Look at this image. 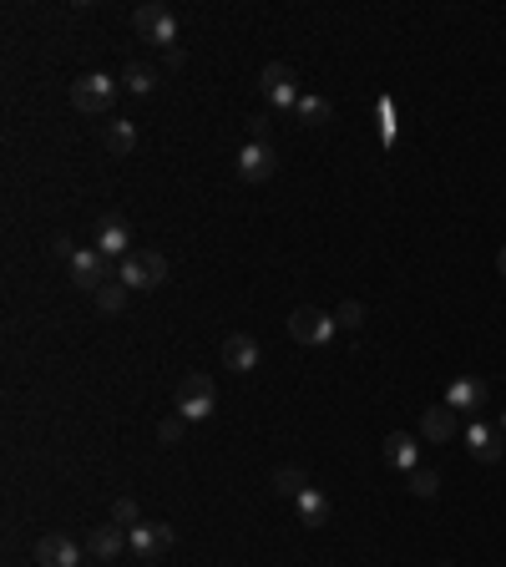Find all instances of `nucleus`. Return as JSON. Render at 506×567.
I'll list each match as a JSON object with an SVG mask.
<instances>
[{"instance_id":"6e6552de","label":"nucleus","mask_w":506,"mask_h":567,"mask_svg":"<svg viewBox=\"0 0 506 567\" xmlns=\"http://www.w3.org/2000/svg\"><path fill=\"white\" fill-rule=\"evenodd\" d=\"M92 249L107 254V259H117V264H122L127 254H137V249H132V228H127L122 213H102V218H97V238H92Z\"/></svg>"},{"instance_id":"bb28decb","label":"nucleus","mask_w":506,"mask_h":567,"mask_svg":"<svg viewBox=\"0 0 506 567\" xmlns=\"http://www.w3.org/2000/svg\"><path fill=\"white\" fill-rule=\"evenodd\" d=\"M112 522H117V527H127V532H132V527H142L137 502H132V497H117V502H112Z\"/></svg>"},{"instance_id":"5701e85b","label":"nucleus","mask_w":506,"mask_h":567,"mask_svg":"<svg viewBox=\"0 0 506 567\" xmlns=\"http://www.w3.org/2000/svg\"><path fill=\"white\" fill-rule=\"evenodd\" d=\"M294 117H299L304 127H324V122L334 117V107H329L324 97H299V107H294Z\"/></svg>"},{"instance_id":"9d476101","label":"nucleus","mask_w":506,"mask_h":567,"mask_svg":"<svg viewBox=\"0 0 506 567\" xmlns=\"http://www.w3.org/2000/svg\"><path fill=\"white\" fill-rule=\"evenodd\" d=\"M167 547H173V527H167V522H142V527H132L127 532V552L132 557H157V552H167Z\"/></svg>"},{"instance_id":"a211bd4d","label":"nucleus","mask_w":506,"mask_h":567,"mask_svg":"<svg viewBox=\"0 0 506 567\" xmlns=\"http://www.w3.org/2000/svg\"><path fill=\"white\" fill-rule=\"evenodd\" d=\"M294 512H299L304 527H329V497L319 492V486H309V492L294 497Z\"/></svg>"},{"instance_id":"2eb2a0df","label":"nucleus","mask_w":506,"mask_h":567,"mask_svg":"<svg viewBox=\"0 0 506 567\" xmlns=\"http://www.w3.org/2000/svg\"><path fill=\"white\" fill-rule=\"evenodd\" d=\"M87 552H92V557H102V562H117V557L127 552V527H117V522H107V527H92V537H87Z\"/></svg>"},{"instance_id":"f03ea898","label":"nucleus","mask_w":506,"mask_h":567,"mask_svg":"<svg viewBox=\"0 0 506 567\" xmlns=\"http://www.w3.org/2000/svg\"><path fill=\"white\" fill-rule=\"evenodd\" d=\"M173 405H178V416H183V421H208V416L218 411V385H213V375H198V370L183 375Z\"/></svg>"},{"instance_id":"f3484780","label":"nucleus","mask_w":506,"mask_h":567,"mask_svg":"<svg viewBox=\"0 0 506 567\" xmlns=\"http://www.w3.org/2000/svg\"><path fill=\"white\" fill-rule=\"evenodd\" d=\"M385 466H395V471L420 466V441H415V436H405V431L385 436Z\"/></svg>"},{"instance_id":"393cba45","label":"nucleus","mask_w":506,"mask_h":567,"mask_svg":"<svg viewBox=\"0 0 506 567\" xmlns=\"http://www.w3.org/2000/svg\"><path fill=\"white\" fill-rule=\"evenodd\" d=\"M334 324H340V330H360V324H365V304L360 299H345L340 309H334Z\"/></svg>"},{"instance_id":"4be33fe9","label":"nucleus","mask_w":506,"mask_h":567,"mask_svg":"<svg viewBox=\"0 0 506 567\" xmlns=\"http://www.w3.org/2000/svg\"><path fill=\"white\" fill-rule=\"evenodd\" d=\"M274 492H279V497H289V502H294V497H299V492H309V476H304V471H299V466H279V471H274Z\"/></svg>"},{"instance_id":"7c9ffc66","label":"nucleus","mask_w":506,"mask_h":567,"mask_svg":"<svg viewBox=\"0 0 506 567\" xmlns=\"http://www.w3.org/2000/svg\"><path fill=\"white\" fill-rule=\"evenodd\" d=\"M496 274L506 279V243H501V254H496Z\"/></svg>"},{"instance_id":"f257e3e1","label":"nucleus","mask_w":506,"mask_h":567,"mask_svg":"<svg viewBox=\"0 0 506 567\" xmlns=\"http://www.w3.org/2000/svg\"><path fill=\"white\" fill-rule=\"evenodd\" d=\"M132 26H137L142 41H152V46H162V51H178V41H183L178 16L167 11V6H157V0H147V6L132 11Z\"/></svg>"},{"instance_id":"f8f14e48","label":"nucleus","mask_w":506,"mask_h":567,"mask_svg":"<svg viewBox=\"0 0 506 567\" xmlns=\"http://www.w3.org/2000/svg\"><path fill=\"white\" fill-rule=\"evenodd\" d=\"M259 360H264V350H259V340H253L248 330H233V335L223 340V365H233L238 375L259 370Z\"/></svg>"},{"instance_id":"423d86ee","label":"nucleus","mask_w":506,"mask_h":567,"mask_svg":"<svg viewBox=\"0 0 506 567\" xmlns=\"http://www.w3.org/2000/svg\"><path fill=\"white\" fill-rule=\"evenodd\" d=\"M274 168H279L274 142H243V147H238V157H233V173H238L243 183H269V178H274Z\"/></svg>"},{"instance_id":"1a4fd4ad","label":"nucleus","mask_w":506,"mask_h":567,"mask_svg":"<svg viewBox=\"0 0 506 567\" xmlns=\"http://www.w3.org/2000/svg\"><path fill=\"white\" fill-rule=\"evenodd\" d=\"M112 279V259L107 254H97V249H76V259H71V284L76 289H102Z\"/></svg>"},{"instance_id":"cd10ccee","label":"nucleus","mask_w":506,"mask_h":567,"mask_svg":"<svg viewBox=\"0 0 506 567\" xmlns=\"http://www.w3.org/2000/svg\"><path fill=\"white\" fill-rule=\"evenodd\" d=\"M248 142H274L269 137V117L259 112V117H248Z\"/></svg>"},{"instance_id":"b1692460","label":"nucleus","mask_w":506,"mask_h":567,"mask_svg":"<svg viewBox=\"0 0 506 567\" xmlns=\"http://www.w3.org/2000/svg\"><path fill=\"white\" fill-rule=\"evenodd\" d=\"M127 294H132L127 284H117V279H107V284L97 289V309H102V314H122V309H127Z\"/></svg>"},{"instance_id":"4468645a","label":"nucleus","mask_w":506,"mask_h":567,"mask_svg":"<svg viewBox=\"0 0 506 567\" xmlns=\"http://www.w3.org/2000/svg\"><path fill=\"white\" fill-rule=\"evenodd\" d=\"M446 405H451V411H466V416H481V405H486V380H476V375L451 380Z\"/></svg>"},{"instance_id":"6ab92c4d","label":"nucleus","mask_w":506,"mask_h":567,"mask_svg":"<svg viewBox=\"0 0 506 567\" xmlns=\"http://www.w3.org/2000/svg\"><path fill=\"white\" fill-rule=\"evenodd\" d=\"M102 147H107V152H117V157H127V152L137 147V127H132V122H122V117H112V122L102 127Z\"/></svg>"},{"instance_id":"c756f323","label":"nucleus","mask_w":506,"mask_h":567,"mask_svg":"<svg viewBox=\"0 0 506 567\" xmlns=\"http://www.w3.org/2000/svg\"><path fill=\"white\" fill-rule=\"evenodd\" d=\"M380 117H385V142H395V107L380 102Z\"/></svg>"},{"instance_id":"7ed1b4c3","label":"nucleus","mask_w":506,"mask_h":567,"mask_svg":"<svg viewBox=\"0 0 506 567\" xmlns=\"http://www.w3.org/2000/svg\"><path fill=\"white\" fill-rule=\"evenodd\" d=\"M112 102H117V81H112V76L87 71V76H76V81H71V107H76V112L102 117V112H112Z\"/></svg>"},{"instance_id":"dca6fc26","label":"nucleus","mask_w":506,"mask_h":567,"mask_svg":"<svg viewBox=\"0 0 506 567\" xmlns=\"http://www.w3.org/2000/svg\"><path fill=\"white\" fill-rule=\"evenodd\" d=\"M456 436V411L441 400V405H431L426 416H420V441H431V446H441V441H451Z\"/></svg>"},{"instance_id":"412c9836","label":"nucleus","mask_w":506,"mask_h":567,"mask_svg":"<svg viewBox=\"0 0 506 567\" xmlns=\"http://www.w3.org/2000/svg\"><path fill=\"white\" fill-rule=\"evenodd\" d=\"M122 87H127L132 97H152V87H157V71H152L147 61H132V66L122 71Z\"/></svg>"},{"instance_id":"ddd939ff","label":"nucleus","mask_w":506,"mask_h":567,"mask_svg":"<svg viewBox=\"0 0 506 567\" xmlns=\"http://www.w3.org/2000/svg\"><path fill=\"white\" fill-rule=\"evenodd\" d=\"M36 567H81V547L71 537L51 532V537L36 542Z\"/></svg>"},{"instance_id":"20e7f679","label":"nucleus","mask_w":506,"mask_h":567,"mask_svg":"<svg viewBox=\"0 0 506 567\" xmlns=\"http://www.w3.org/2000/svg\"><path fill=\"white\" fill-rule=\"evenodd\" d=\"M117 284H127V289H157V284H167V259L157 249H137V254H127L117 264Z\"/></svg>"},{"instance_id":"a878e982","label":"nucleus","mask_w":506,"mask_h":567,"mask_svg":"<svg viewBox=\"0 0 506 567\" xmlns=\"http://www.w3.org/2000/svg\"><path fill=\"white\" fill-rule=\"evenodd\" d=\"M183 436H188V421H183V416H162V421H157V441H162V446H178Z\"/></svg>"},{"instance_id":"aec40b11","label":"nucleus","mask_w":506,"mask_h":567,"mask_svg":"<svg viewBox=\"0 0 506 567\" xmlns=\"http://www.w3.org/2000/svg\"><path fill=\"white\" fill-rule=\"evenodd\" d=\"M405 486H410V497L431 502V497L441 492V476H436L431 466H410V471H405Z\"/></svg>"},{"instance_id":"9b49d317","label":"nucleus","mask_w":506,"mask_h":567,"mask_svg":"<svg viewBox=\"0 0 506 567\" xmlns=\"http://www.w3.org/2000/svg\"><path fill=\"white\" fill-rule=\"evenodd\" d=\"M466 446H471L476 461H501V456H506V436H501V426H486L481 416H471V426H466Z\"/></svg>"},{"instance_id":"c85d7f7f","label":"nucleus","mask_w":506,"mask_h":567,"mask_svg":"<svg viewBox=\"0 0 506 567\" xmlns=\"http://www.w3.org/2000/svg\"><path fill=\"white\" fill-rule=\"evenodd\" d=\"M51 254L71 264V259H76V249H71V238H51Z\"/></svg>"},{"instance_id":"2f4dec72","label":"nucleus","mask_w":506,"mask_h":567,"mask_svg":"<svg viewBox=\"0 0 506 567\" xmlns=\"http://www.w3.org/2000/svg\"><path fill=\"white\" fill-rule=\"evenodd\" d=\"M501 436H506V411H501Z\"/></svg>"},{"instance_id":"39448f33","label":"nucleus","mask_w":506,"mask_h":567,"mask_svg":"<svg viewBox=\"0 0 506 567\" xmlns=\"http://www.w3.org/2000/svg\"><path fill=\"white\" fill-rule=\"evenodd\" d=\"M259 92L269 97V107L274 112H294L299 107V76H294V66H284V61H269L264 66V76H259Z\"/></svg>"},{"instance_id":"0eeeda50","label":"nucleus","mask_w":506,"mask_h":567,"mask_svg":"<svg viewBox=\"0 0 506 567\" xmlns=\"http://www.w3.org/2000/svg\"><path fill=\"white\" fill-rule=\"evenodd\" d=\"M334 314H324V309H314V304H299L294 314H289V335L299 340V345H329L334 340Z\"/></svg>"}]
</instances>
